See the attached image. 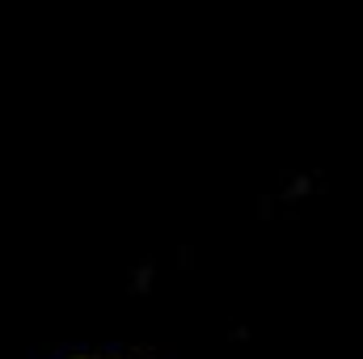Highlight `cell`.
<instances>
[]
</instances>
